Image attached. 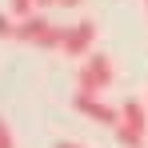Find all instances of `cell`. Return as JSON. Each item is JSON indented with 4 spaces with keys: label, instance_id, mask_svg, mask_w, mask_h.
<instances>
[{
    "label": "cell",
    "instance_id": "obj_11",
    "mask_svg": "<svg viewBox=\"0 0 148 148\" xmlns=\"http://www.w3.org/2000/svg\"><path fill=\"white\" fill-rule=\"evenodd\" d=\"M48 4H56V0H36V8H48Z\"/></svg>",
    "mask_w": 148,
    "mask_h": 148
},
{
    "label": "cell",
    "instance_id": "obj_2",
    "mask_svg": "<svg viewBox=\"0 0 148 148\" xmlns=\"http://www.w3.org/2000/svg\"><path fill=\"white\" fill-rule=\"evenodd\" d=\"M16 40H24V44H40V48H60L64 44V28L44 20V12H36V16H28L16 24Z\"/></svg>",
    "mask_w": 148,
    "mask_h": 148
},
{
    "label": "cell",
    "instance_id": "obj_1",
    "mask_svg": "<svg viewBox=\"0 0 148 148\" xmlns=\"http://www.w3.org/2000/svg\"><path fill=\"white\" fill-rule=\"evenodd\" d=\"M112 80H116L112 56L108 52H92V56H84V64L76 72V96H100L104 88H112Z\"/></svg>",
    "mask_w": 148,
    "mask_h": 148
},
{
    "label": "cell",
    "instance_id": "obj_10",
    "mask_svg": "<svg viewBox=\"0 0 148 148\" xmlns=\"http://www.w3.org/2000/svg\"><path fill=\"white\" fill-rule=\"evenodd\" d=\"M56 4H64V8H76V4H80V0H56Z\"/></svg>",
    "mask_w": 148,
    "mask_h": 148
},
{
    "label": "cell",
    "instance_id": "obj_8",
    "mask_svg": "<svg viewBox=\"0 0 148 148\" xmlns=\"http://www.w3.org/2000/svg\"><path fill=\"white\" fill-rule=\"evenodd\" d=\"M0 148H16V136H12V128H8L4 116H0Z\"/></svg>",
    "mask_w": 148,
    "mask_h": 148
},
{
    "label": "cell",
    "instance_id": "obj_3",
    "mask_svg": "<svg viewBox=\"0 0 148 148\" xmlns=\"http://www.w3.org/2000/svg\"><path fill=\"white\" fill-rule=\"evenodd\" d=\"M72 108L80 112V116L96 120V124H108V128L120 124V108H112L108 100H100V96H72Z\"/></svg>",
    "mask_w": 148,
    "mask_h": 148
},
{
    "label": "cell",
    "instance_id": "obj_7",
    "mask_svg": "<svg viewBox=\"0 0 148 148\" xmlns=\"http://www.w3.org/2000/svg\"><path fill=\"white\" fill-rule=\"evenodd\" d=\"M8 36H16V20L8 12H0V40H8Z\"/></svg>",
    "mask_w": 148,
    "mask_h": 148
},
{
    "label": "cell",
    "instance_id": "obj_9",
    "mask_svg": "<svg viewBox=\"0 0 148 148\" xmlns=\"http://www.w3.org/2000/svg\"><path fill=\"white\" fill-rule=\"evenodd\" d=\"M56 148H84V144H72V140H56Z\"/></svg>",
    "mask_w": 148,
    "mask_h": 148
},
{
    "label": "cell",
    "instance_id": "obj_12",
    "mask_svg": "<svg viewBox=\"0 0 148 148\" xmlns=\"http://www.w3.org/2000/svg\"><path fill=\"white\" fill-rule=\"evenodd\" d=\"M144 4H148V0H144Z\"/></svg>",
    "mask_w": 148,
    "mask_h": 148
},
{
    "label": "cell",
    "instance_id": "obj_4",
    "mask_svg": "<svg viewBox=\"0 0 148 148\" xmlns=\"http://www.w3.org/2000/svg\"><path fill=\"white\" fill-rule=\"evenodd\" d=\"M92 40H96V20H80V24L64 28V44L60 48L68 56H92Z\"/></svg>",
    "mask_w": 148,
    "mask_h": 148
},
{
    "label": "cell",
    "instance_id": "obj_6",
    "mask_svg": "<svg viewBox=\"0 0 148 148\" xmlns=\"http://www.w3.org/2000/svg\"><path fill=\"white\" fill-rule=\"evenodd\" d=\"M8 8H12V16H16V24L28 20V16H36V0H8Z\"/></svg>",
    "mask_w": 148,
    "mask_h": 148
},
{
    "label": "cell",
    "instance_id": "obj_5",
    "mask_svg": "<svg viewBox=\"0 0 148 148\" xmlns=\"http://www.w3.org/2000/svg\"><path fill=\"white\" fill-rule=\"evenodd\" d=\"M116 128L128 132V136H136V140H144V136H148V104L124 100V104H120V124H116Z\"/></svg>",
    "mask_w": 148,
    "mask_h": 148
}]
</instances>
